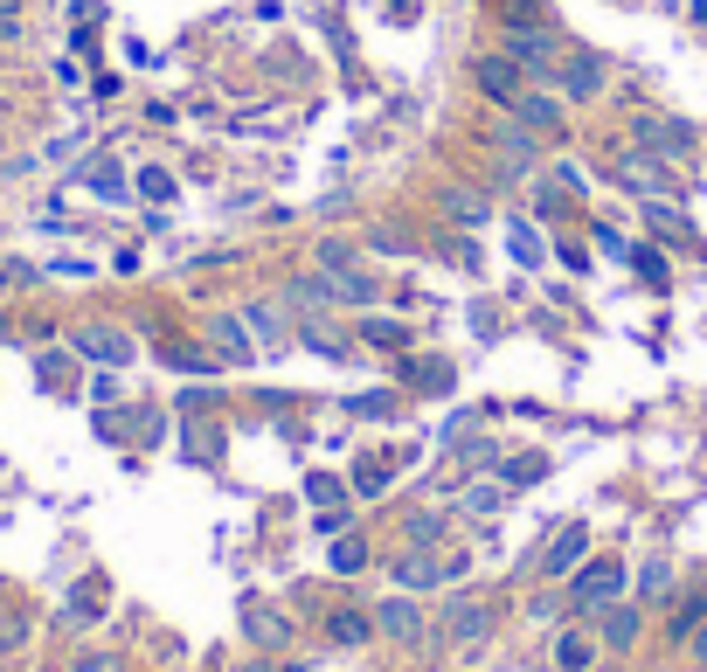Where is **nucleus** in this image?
Returning a JSON list of instances; mask_svg holds the SVG:
<instances>
[{
	"label": "nucleus",
	"mask_w": 707,
	"mask_h": 672,
	"mask_svg": "<svg viewBox=\"0 0 707 672\" xmlns=\"http://www.w3.org/2000/svg\"><path fill=\"white\" fill-rule=\"evenodd\" d=\"M569 597H575V610L617 603L624 597V561H583V568H575V582H569Z\"/></svg>",
	"instance_id": "f257e3e1"
},
{
	"label": "nucleus",
	"mask_w": 707,
	"mask_h": 672,
	"mask_svg": "<svg viewBox=\"0 0 707 672\" xmlns=\"http://www.w3.org/2000/svg\"><path fill=\"white\" fill-rule=\"evenodd\" d=\"M555 91H562V105H590V97L604 91V56H590V49H569V56L555 63Z\"/></svg>",
	"instance_id": "f03ea898"
},
{
	"label": "nucleus",
	"mask_w": 707,
	"mask_h": 672,
	"mask_svg": "<svg viewBox=\"0 0 707 672\" xmlns=\"http://www.w3.org/2000/svg\"><path fill=\"white\" fill-rule=\"evenodd\" d=\"M617 180H624V188H638V195H673V188H679V167L666 160V153H652V146H638V153H624V167H617Z\"/></svg>",
	"instance_id": "7ed1b4c3"
},
{
	"label": "nucleus",
	"mask_w": 707,
	"mask_h": 672,
	"mask_svg": "<svg viewBox=\"0 0 707 672\" xmlns=\"http://www.w3.org/2000/svg\"><path fill=\"white\" fill-rule=\"evenodd\" d=\"M590 561V527H555V540H548V548H541V576L548 582H562V576H575V568H583Z\"/></svg>",
	"instance_id": "20e7f679"
},
{
	"label": "nucleus",
	"mask_w": 707,
	"mask_h": 672,
	"mask_svg": "<svg viewBox=\"0 0 707 672\" xmlns=\"http://www.w3.org/2000/svg\"><path fill=\"white\" fill-rule=\"evenodd\" d=\"M375 631L396 638V644H416V638H424V603H416L409 589H396L388 603H375Z\"/></svg>",
	"instance_id": "39448f33"
},
{
	"label": "nucleus",
	"mask_w": 707,
	"mask_h": 672,
	"mask_svg": "<svg viewBox=\"0 0 707 672\" xmlns=\"http://www.w3.org/2000/svg\"><path fill=\"white\" fill-rule=\"evenodd\" d=\"M507 56L528 70V76H555V63H562L548 29H507Z\"/></svg>",
	"instance_id": "423d86ee"
},
{
	"label": "nucleus",
	"mask_w": 707,
	"mask_h": 672,
	"mask_svg": "<svg viewBox=\"0 0 707 672\" xmlns=\"http://www.w3.org/2000/svg\"><path fill=\"white\" fill-rule=\"evenodd\" d=\"M458 568L465 561H437V555H416L409 548V555H396V582L409 589V597H424V589H437L444 576H458Z\"/></svg>",
	"instance_id": "0eeeda50"
},
{
	"label": "nucleus",
	"mask_w": 707,
	"mask_h": 672,
	"mask_svg": "<svg viewBox=\"0 0 707 672\" xmlns=\"http://www.w3.org/2000/svg\"><path fill=\"white\" fill-rule=\"evenodd\" d=\"M520 76H528V70H520L507 49H500V56H486V63H479V91L492 97V105H507V112H513V105H520Z\"/></svg>",
	"instance_id": "6e6552de"
},
{
	"label": "nucleus",
	"mask_w": 707,
	"mask_h": 672,
	"mask_svg": "<svg viewBox=\"0 0 707 672\" xmlns=\"http://www.w3.org/2000/svg\"><path fill=\"white\" fill-rule=\"evenodd\" d=\"M575 195H583V167H569V160H562V167H548V180L534 188V209H541V216H562Z\"/></svg>",
	"instance_id": "1a4fd4ad"
},
{
	"label": "nucleus",
	"mask_w": 707,
	"mask_h": 672,
	"mask_svg": "<svg viewBox=\"0 0 707 672\" xmlns=\"http://www.w3.org/2000/svg\"><path fill=\"white\" fill-rule=\"evenodd\" d=\"M76 354L104 360V368H125V360H133V340H125L118 326H84V333H76Z\"/></svg>",
	"instance_id": "9d476101"
},
{
	"label": "nucleus",
	"mask_w": 707,
	"mask_h": 672,
	"mask_svg": "<svg viewBox=\"0 0 707 672\" xmlns=\"http://www.w3.org/2000/svg\"><path fill=\"white\" fill-rule=\"evenodd\" d=\"M208 340H216V354L229 360V368H250V326H243V313H222L216 326H208Z\"/></svg>",
	"instance_id": "9b49d317"
},
{
	"label": "nucleus",
	"mask_w": 707,
	"mask_h": 672,
	"mask_svg": "<svg viewBox=\"0 0 707 672\" xmlns=\"http://www.w3.org/2000/svg\"><path fill=\"white\" fill-rule=\"evenodd\" d=\"M638 146H652V153H687L694 146V125H679V118H638Z\"/></svg>",
	"instance_id": "f8f14e48"
},
{
	"label": "nucleus",
	"mask_w": 707,
	"mask_h": 672,
	"mask_svg": "<svg viewBox=\"0 0 707 672\" xmlns=\"http://www.w3.org/2000/svg\"><path fill=\"white\" fill-rule=\"evenodd\" d=\"M486 624H492V610H486L479 597H458L451 610H444V631H451L458 644H479V638H486Z\"/></svg>",
	"instance_id": "ddd939ff"
},
{
	"label": "nucleus",
	"mask_w": 707,
	"mask_h": 672,
	"mask_svg": "<svg viewBox=\"0 0 707 672\" xmlns=\"http://www.w3.org/2000/svg\"><path fill=\"white\" fill-rule=\"evenodd\" d=\"M513 125H528V133H541V125H562V91H520Z\"/></svg>",
	"instance_id": "4468645a"
},
{
	"label": "nucleus",
	"mask_w": 707,
	"mask_h": 672,
	"mask_svg": "<svg viewBox=\"0 0 707 672\" xmlns=\"http://www.w3.org/2000/svg\"><path fill=\"white\" fill-rule=\"evenodd\" d=\"M596 617H604V624H596V631H604V644H617V652H624V644H638V624H645V617H638V603H604V610H596Z\"/></svg>",
	"instance_id": "2eb2a0df"
},
{
	"label": "nucleus",
	"mask_w": 707,
	"mask_h": 672,
	"mask_svg": "<svg viewBox=\"0 0 707 672\" xmlns=\"http://www.w3.org/2000/svg\"><path fill=\"white\" fill-rule=\"evenodd\" d=\"M326 638L333 644H368L375 638V610H333L326 617Z\"/></svg>",
	"instance_id": "dca6fc26"
},
{
	"label": "nucleus",
	"mask_w": 707,
	"mask_h": 672,
	"mask_svg": "<svg viewBox=\"0 0 707 672\" xmlns=\"http://www.w3.org/2000/svg\"><path fill=\"white\" fill-rule=\"evenodd\" d=\"M700 624H707V589H687V597L673 603V617H666V631H673L679 644H687V638H694Z\"/></svg>",
	"instance_id": "f3484780"
},
{
	"label": "nucleus",
	"mask_w": 707,
	"mask_h": 672,
	"mask_svg": "<svg viewBox=\"0 0 707 672\" xmlns=\"http://www.w3.org/2000/svg\"><path fill=\"white\" fill-rule=\"evenodd\" d=\"M326 292H333V305H375L382 284L368 271H347V277H326Z\"/></svg>",
	"instance_id": "a211bd4d"
},
{
	"label": "nucleus",
	"mask_w": 707,
	"mask_h": 672,
	"mask_svg": "<svg viewBox=\"0 0 707 672\" xmlns=\"http://www.w3.org/2000/svg\"><path fill=\"white\" fill-rule=\"evenodd\" d=\"M632 582H638V597H645V603H659V597H673V561H666V555H652V561H638V576H632Z\"/></svg>",
	"instance_id": "6ab92c4d"
},
{
	"label": "nucleus",
	"mask_w": 707,
	"mask_h": 672,
	"mask_svg": "<svg viewBox=\"0 0 707 672\" xmlns=\"http://www.w3.org/2000/svg\"><path fill=\"white\" fill-rule=\"evenodd\" d=\"M645 229H659V237H666V243H687V229H694V222H687V216H679V209H673V201H652V195H645Z\"/></svg>",
	"instance_id": "aec40b11"
},
{
	"label": "nucleus",
	"mask_w": 707,
	"mask_h": 672,
	"mask_svg": "<svg viewBox=\"0 0 707 672\" xmlns=\"http://www.w3.org/2000/svg\"><path fill=\"white\" fill-rule=\"evenodd\" d=\"M555 665H562V672H590V665H596V644H590L583 631H562V638H555Z\"/></svg>",
	"instance_id": "412c9836"
},
{
	"label": "nucleus",
	"mask_w": 707,
	"mask_h": 672,
	"mask_svg": "<svg viewBox=\"0 0 707 672\" xmlns=\"http://www.w3.org/2000/svg\"><path fill=\"white\" fill-rule=\"evenodd\" d=\"M361 340H368V347H382V354H403L409 347V333H403V319H361Z\"/></svg>",
	"instance_id": "4be33fe9"
},
{
	"label": "nucleus",
	"mask_w": 707,
	"mask_h": 672,
	"mask_svg": "<svg viewBox=\"0 0 707 672\" xmlns=\"http://www.w3.org/2000/svg\"><path fill=\"white\" fill-rule=\"evenodd\" d=\"M444 209H451L465 229H486V216H492V209H486V195H471V188H444Z\"/></svg>",
	"instance_id": "5701e85b"
},
{
	"label": "nucleus",
	"mask_w": 707,
	"mask_h": 672,
	"mask_svg": "<svg viewBox=\"0 0 707 672\" xmlns=\"http://www.w3.org/2000/svg\"><path fill=\"white\" fill-rule=\"evenodd\" d=\"M507 506V479H471L465 485V513H500Z\"/></svg>",
	"instance_id": "b1692460"
},
{
	"label": "nucleus",
	"mask_w": 707,
	"mask_h": 672,
	"mask_svg": "<svg viewBox=\"0 0 707 672\" xmlns=\"http://www.w3.org/2000/svg\"><path fill=\"white\" fill-rule=\"evenodd\" d=\"M492 146H500V160H507V167H520V174H528V167H534V146H528V125H507V133H500V139H492Z\"/></svg>",
	"instance_id": "393cba45"
},
{
	"label": "nucleus",
	"mask_w": 707,
	"mask_h": 672,
	"mask_svg": "<svg viewBox=\"0 0 707 672\" xmlns=\"http://www.w3.org/2000/svg\"><path fill=\"white\" fill-rule=\"evenodd\" d=\"M243 631H250L257 644H284V638H292V624H284L278 610H250V617H243Z\"/></svg>",
	"instance_id": "a878e982"
},
{
	"label": "nucleus",
	"mask_w": 707,
	"mask_h": 672,
	"mask_svg": "<svg viewBox=\"0 0 707 672\" xmlns=\"http://www.w3.org/2000/svg\"><path fill=\"white\" fill-rule=\"evenodd\" d=\"M333 576H361V568H368V548H361V540H347V534H333Z\"/></svg>",
	"instance_id": "bb28decb"
},
{
	"label": "nucleus",
	"mask_w": 707,
	"mask_h": 672,
	"mask_svg": "<svg viewBox=\"0 0 707 672\" xmlns=\"http://www.w3.org/2000/svg\"><path fill=\"white\" fill-rule=\"evenodd\" d=\"M361 271V250L354 243H320V277H347Z\"/></svg>",
	"instance_id": "cd10ccee"
},
{
	"label": "nucleus",
	"mask_w": 707,
	"mask_h": 672,
	"mask_svg": "<svg viewBox=\"0 0 707 672\" xmlns=\"http://www.w3.org/2000/svg\"><path fill=\"white\" fill-rule=\"evenodd\" d=\"M284 298H292L299 313H326V305H333V292H326V277H299V284H292V292H284Z\"/></svg>",
	"instance_id": "c85d7f7f"
},
{
	"label": "nucleus",
	"mask_w": 707,
	"mask_h": 672,
	"mask_svg": "<svg viewBox=\"0 0 707 672\" xmlns=\"http://www.w3.org/2000/svg\"><path fill=\"white\" fill-rule=\"evenodd\" d=\"M500 479H507V485H534V479H548V458H541V451L507 458V464H500Z\"/></svg>",
	"instance_id": "c756f323"
},
{
	"label": "nucleus",
	"mask_w": 707,
	"mask_h": 672,
	"mask_svg": "<svg viewBox=\"0 0 707 672\" xmlns=\"http://www.w3.org/2000/svg\"><path fill=\"white\" fill-rule=\"evenodd\" d=\"M97 610H104V582H76V597H70V624H91Z\"/></svg>",
	"instance_id": "7c9ffc66"
},
{
	"label": "nucleus",
	"mask_w": 707,
	"mask_h": 672,
	"mask_svg": "<svg viewBox=\"0 0 707 672\" xmlns=\"http://www.w3.org/2000/svg\"><path fill=\"white\" fill-rule=\"evenodd\" d=\"M243 326H250V333H257V340H264V347H271V340H278V333H284V313H278V305H250V313H243Z\"/></svg>",
	"instance_id": "2f4dec72"
},
{
	"label": "nucleus",
	"mask_w": 707,
	"mask_h": 672,
	"mask_svg": "<svg viewBox=\"0 0 707 672\" xmlns=\"http://www.w3.org/2000/svg\"><path fill=\"white\" fill-rule=\"evenodd\" d=\"M84 188H97L104 201H118V195H125V180H118L112 160H91V167H84Z\"/></svg>",
	"instance_id": "473e14b6"
},
{
	"label": "nucleus",
	"mask_w": 707,
	"mask_h": 672,
	"mask_svg": "<svg viewBox=\"0 0 707 672\" xmlns=\"http://www.w3.org/2000/svg\"><path fill=\"white\" fill-rule=\"evenodd\" d=\"M632 264H638V277L652 284V292H666V284H673V264H666V256H659V250H638V256H632Z\"/></svg>",
	"instance_id": "72a5a7b5"
},
{
	"label": "nucleus",
	"mask_w": 707,
	"mask_h": 672,
	"mask_svg": "<svg viewBox=\"0 0 707 672\" xmlns=\"http://www.w3.org/2000/svg\"><path fill=\"white\" fill-rule=\"evenodd\" d=\"M382 485H388V464H375V458H361V464H354V493H368V500H375Z\"/></svg>",
	"instance_id": "f704fd0d"
},
{
	"label": "nucleus",
	"mask_w": 707,
	"mask_h": 672,
	"mask_svg": "<svg viewBox=\"0 0 707 672\" xmlns=\"http://www.w3.org/2000/svg\"><path fill=\"white\" fill-rule=\"evenodd\" d=\"M305 500H312V506H340V479H333V472H312V479H305Z\"/></svg>",
	"instance_id": "c9c22d12"
},
{
	"label": "nucleus",
	"mask_w": 707,
	"mask_h": 672,
	"mask_svg": "<svg viewBox=\"0 0 707 672\" xmlns=\"http://www.w3.org/2000/svg\"><path fill=\"white\" fill-rule=\"evenodd\" d=\"M139 195H146V201H174V180H167L160 167H146V174H139Z\"/></svg>",
	"instance_id": "e433bc0d"
},
{
	"label": "nucleus",
	"mask_w": 707,
	"mask_h": 672,
	"mask_svg": "<svg viewBox=\"0 0 707 672\" xmlns=\"http://www.w3.org/2000/svg\"><path fill=\"white\" fill-rule=\"evenodd\" d=\"M513 256H520V264H534V256H541V243H534V229H513Z\"/></svg>",
	"instance_id": "4c0bfd02"
},
{
	"label": "nucleus",
	"mask_w": 707,
	"mask_h": 672,
	"mask_svg": "<svg viewBox=\"0 0 707 672\" xmlns=\"http://www.w3.org/2000/svg\"><path fill=\"white\" fill-rule=\"evenodd\" d=\"M375 250H388V256H409V237H396V229H375Z\"/></svg>",
	"instance_id": "58836bf2"
},
{
	"label": "nucleus",
	"mask_w": 707,
	"mask_h": 672,
	"mask_svg": "<svg viewBox=\"0 0 707 672\" xmlns=\"http://www.w3.org/2000/svg\"><path fill=\"white\" fill-rule=\"evenodd\" d=\"M320 534H347V506H326L320 513Z\"/></svg>",
	"instance_id": "ea45409f"
},
{
	"label": "nucleus",
	"mask_w": 707,
	"mask_h": 672,
	"mask_svg": "<svg viewBox=\"0 0 707 672\" xmlns=\"http://www.w3.org/2000/svg\"><path fill=\"white\" fill-rule=\"evenodd\" d=\"M76 672H118V659H104V652H91V659H76Z\"/></svg>",
	"instance_id": "a19ab883"
},
{
	"label": "nucleus",
	"mask_w": 707,
	"mask_h": 672,
	"mask_svg": "<svg viewBox=\"0 0 707 672\" xmlns=\"http://www.w3.org/2000/svg\"><path fill=\"white\" fill-rule=\"evenodd\" d=\"M687 644H694V665H700V672H707V624H700V631H694V638H687Z\"/></svg>",
	"instance_id": "79ce46f5"
},
{
	"label": "nucleus",
	"mask_w": 707,
	"mask_h": 672,
	"mask_svg": "<svg viewBox=\"0 0 707 672\" xmlns=\"http://www.w3.org/2000/svg\"><path fill=\"white\" fill-rule=\"evenodd\" d=\"M21 21H14V0H0V35H14Z\"/></svg>",
	"instance_id": "37998d69"
},
{
	"label": "nucleus",
	"mask_w": 707,
	"mask_h": 672,
	"mask_svg": "<svg viewBox=\"0 0 707 672\" xmlns=\"http://www.w3.org/2000/svg\"><path fill=\"white\" fill-rule=\"evenodd\" d=\"M243 672H271V665H243Z\"/></svg>",
	"instance_id": "c03bdc74"
},
{
	"label": "nucleus",
	"mask_w": 707,
	"mask_h": 672,
	"mask_svg": "<svg viewBox=\"0 0 707 672\" xmlns=\"http://www.w3.org/2000/svg\"><path fill=\"white\" fill-rule=\"evenodd\" d=\"M590 672H596V665H590Z\"/></svg>",
	"instance_id": "a18cd8bd"
}]
</instances>
